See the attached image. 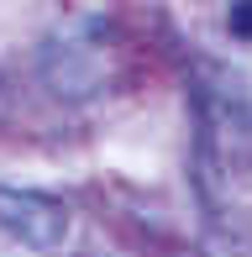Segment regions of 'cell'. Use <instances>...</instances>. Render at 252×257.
<instances>
[{
    "label": "cell",
    "instance_id": "6da1fadb",
    "mask_svg": "<svg viewBox=\"0 0 252 257\" xmlns=\"http://www.w3.org/2000/svg\"><path fill=\"white\" fill-rule=\"evenodd\" d=\"M0 226L27 247H58L68 236V205L42 189H11L0 184Z\"/></svg>",
    "mask_w": 252,
    "mask_h": 257
},
{
    "label": "cell",
    "instance_id": "7a4b0ae2",
    "mask_svg": "<svg viewBox=\"0 0 252 257\" xmlns=\"http://www.w3.org/2000/svg\"><path fill=\"white\" fill-rule=\"evenodd\" d=\"M226 27H231L236 42H252V0H236V6L226 11Z\"/></svg>",
    "mask_w": 252,
    "mask_h": 257
},
{
    "label": "cell",
    "instance_id": "3957f363",
    "mask_svg": "<svg viewBox=\"0 0 252 257\" xmlns=\"http://www.w3.org/2000/svg\"><path fill=\"white\" fill-rule=\"evenodd\" d=\"M0 95H6V79H0Z\"/></svg>",
    "mask_w": 252,
    "mask_h": 257
}]
</instances>
